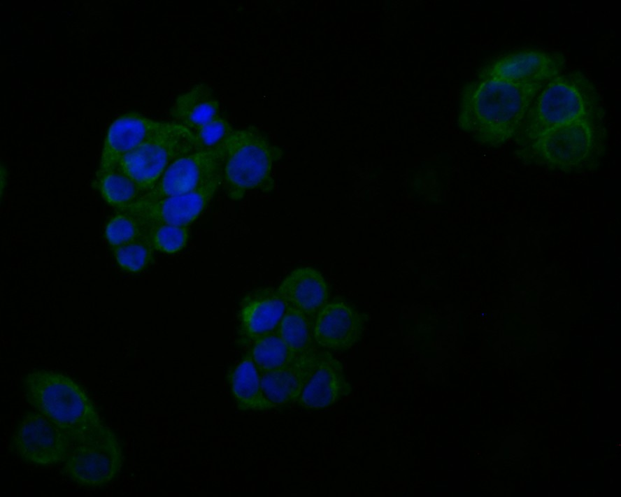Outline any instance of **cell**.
<instances>
[{
  "mask_svg": "<svg viewBox=\"0 0 621 497\" xmlns=\"http://www.w3.org/2000/svg\"><path fill=\"white\" fill-rule=\"evenodd\" d=\"M547 82H515L478 75L462 91L459 126L480 143L498 147L516 135Z\"/></svg>",
  "mask_w": 621,
  "mask_h": 497,
  "instance_id": "1",
  "label": "cell"
},
{
  "mask_svg": "<svg viewBox=\"0 0 621 497\" xmlns=\"http://www.w3.org/2000/svg\"><path fill=\"white\" fill-rule=\"evenodd\" d=\"M22 384L27 402L64 433L72 448L115 435L85 391L71 378L37 370L27 374Z\"/></svg>",
  "mask_w": 621,
  "mask_h": 497,
  "instance_id": "2",
  "label": "cell"
},
{
  "mask_svg": "<svg viewBox=\"0 0 621 497\" xmlns=\"http://www.w3.org/2000/svg\"><path fill=\"white\" fill-rule=\"evenodd\" d=\"M600 103L596 87L583 73L557 75L537 94L515 136L528 144L557 128L601 116Z\"/></svg>",
  "mask_w": 621,
  "mask_h": 497,
  "instance_id": "3",
  "label": "cell"
},
{
  "mask_svg": "<svg viewBox=\"0 0 621 497\" xmlns=\"http://www.w3.org/2000/svg\"><path fill=\"white\" fill-rule=\"evenodd\" d=\"M224 145L221 186L227 198L238 201L250 190L273 191L272 168L280 150L255 127L234 130Z\"/></svg>",
  "mask_w": 621,
  "mask_h": 497,
  "instance_id": "4",
  "label": "cell"
},
{
  "mask_svg": "<svg viewBox=\"0 0 621 497\" xmlns=\"http://www.w3.org/2000/svg\"><path fill=\"white\" fill-rule=\"evenodd\" d=\"M601 117L557 128L529 143L532 157L551 168L565 172L597 166L604 148Z\"/></svg>",
  "mask_w": 621,
  "mask_h": 497,
  "instance_id": "5",
  "label": "cell"
},
{
  "mask_svg": "<svg viewBox=\"0 0 621 497\" xmlns=\"http://www.w3.org/2000/svg\"><path fill=\"white\" fill-rule=\"evenodd\" d=\"M197 150L201 149L197 139L188 129L163 134L124 155L116 168L135 182L144 194L155 187L173 161Z\"/></svg>",
  "mask_w": 621,
  "mask_h": 497,
  "instance_id": "6",
  "label": "cell"
},
{
  "mask_svg": "<svg viewBox=\"0 0 621 497\" xmlns=\"http://www.w3.org/2000/svg\"><path fill=\"white\" fill-rule=\"evenodd\" d=\"M222 171L196 189L155 200H137L117 209L145 224H169L187 226L207 207L221 186Z\"/></svg>",
  "mask_w": 621,
  "mask_h": 497,
  "instance_id": "7",
  "label": "cell"
},
{
  "mask_svg": "<svg viewBox=\"0 0 621 497\" xmlns=\"http://www.w3.org/2000/svg\"><path fill=\"white\" fill-rule=\"evenodd\" d=\"M224 139L212 147L197 150L176 159L155 187L138 200H155L190 192L208 181L222 170Z\"/></svg>",
  "mask_w": 621,
  "mask_h": 497,
  "instance_id": "8",
  "label": "cell"
},
{
  "mask_svg": "<svg viewBox=\"0 0 621 497\" xmlns=\"http://www.w3.org/2000/svg\"><path fill=\"white\" fill-rule=\"evenodd\" d=\"M185 129H187L173 122L153 120L136 112L118 117L106 132L97 178L115 169L122 157L145 142Z\"/></svg>",
  "mask_w": 621,
  "mask_h": 497,
  "instance_id": "9",
  "label": "cell"
},
{
  "mask_svg": "<svg viewBox=\"0 0 621 497\" xmlns=\"http://www.w3.org/2000/svg\"><path fill=\"white\" fill-rule=\"evenodd\" d=\"M15 451L24 461L38 465L64 461L72 445L64 433L41 413L27 414L14 434Z\"/></svg>",
  "mask_w": 621,
  "mask_h": 497,
  "instance_id": "10",
  "label": "cell"
},
{
  "mask_svg": "<svg viewBox=\"0 0 621 497\" xmlns=\"http://www.w3.org/2000/svg\"><path fill=\"white\" fill-rule=\"evenodd\" d=\"M122 461L121 448L113 435L72 448L64 461V470L79 484L102 487L115 477Z\"/></svg>",
  "mask_w": 621,
  "mask_h": 497,
  "instance_id": "11",
  "label": "cell"
},
{
  "mask_svg": "<svg viewBox=\"0 0 621 497\" xmlns=\"http://www.w3.org/2000/svg\"><path fill=\"white\" fill-rule=\"evenodd\" d=\"M564 65L561 53L522 50L500 57L478 75L515 82H547L559 74Z\"/></svg>",
  "mask_w": 621,
  "mask_h": 497,
  "instance_id": "12",
  "label": "cell"
},
{
  "mask_svg": "<svg viewBox=\"0 0 621 497\" xmlns=\"http://www.w3.org/2000/svg\"><path fill=\"white\" fill-rule=\"evenodd\" d=\"M329 354L326 350L317 349L280 368L260 373L261 387L265 398L275 407L297 403L307 383Z\"/></svg>",
  "mask_w": 621,
  "mask_h": 497,
  "instance_id": "13",
  "label": "cell"
},
{
  "mask_svg": "<svg viewBox=\"0 0 621 497\" xmlns=\"http://www.w3.org/2000/svg\"><path fill=\"white\" fill-rule=\"evenodd\" d=\"M362 330L360 314L345 303L337 301L326 304L317 313L313 336L324 349L345 351L358 342Z\"/></svg>",
  "mask_w": 621,
  "mask_h": 497,
  "instance_id": "14",
  "label": "cell"
},
{
  "mask_svg": "<svg viewBox=\"0 0 621 497\" xmlns=\"http://www.w3.org/2000/svg\"><path fill=\"white\" fill-rule=\"evenodd\" d=\"M287 305L272 288L259 289L242 300L239 311V335L244 342L277 329Z\"/></svg>",
  "mask_w": 621,
  "mask_h": 497,
  "instance_id": "15",
  "label": "cell"
},
{
  "mask_svg": "<svg viewBox=\"0 0 621 497\" xmlns=\"http://www.w3.org/2000/svg\"><path fill=\"white\" fill-rule=\"evenodd\" d=\"M287 307L313 317L327 304L328 288L322 274L310 267L294 270L276 290Z\"/></svg>",
  "mask_w": 621,
  "mask_h": 497,
  "instance_id": "16",
  "label": "cell"
},
{
  "mask_svg": "<svg viewBox=\"0 0 621 497\" xmlns=\"http://www.w3.org/2000/svg\"><path fill=\"white\" fill-rule=\"evenodd\" d=\"M341 363L329 353L321 362L297 402L308 409L332 405L351 393Z\"/></svg>",
  "mask_w": 621,
  "mask_h": 497,
  "instance_id": "17",
  "label": "cell"
},
{
  "mask_svg": "<svg viewBox=\"0 0 621 497\" xmlns=\"http://www.w3.org/2000/svg\"><path fill=\"white\" fill-rule=\"evenodd\" d=\"M169 115L171 122L187 128L192 134L222 117L213 89L203 82L179 94Z\"/></svg>",
  "mask_w": 621,
  "mask_h": 497,
  "instance_id": "18",
  "label": "cell"
},
{
  "mask_svg": "<svg viewBox=\"0 0 621 497\" xmlns=\"http://www.w3.org/2000/svg\"><path fill=\"white\" fill-rule=\"evenodd\" d=\"M228 379L239 410L264 411L276 408L263 394L259 373L249 352L230 370Z\"/></svg>",
  "mask_w": 621,
  "mask_h": 497,
  "instance_id": "19",
  "label": "cell"
},
{
  "mask_svg": "<svg viewBox=\"0 0 621 497\" xmlns=\"http://www.w3.org/2000/svg\"><path fill=\"white\" fill-rule=\"evenodd\" d=\"M252 342L249 352L259 373L280 368L303 355L294 352L277 329Z\"/></svg>",
  "mask_w": 621,
  "mask_h": 497,
  "instance_id": "20",
  "label": "cell"
},
{
  "mask_svg": "<svg viewBox=\"0 0 621 497\" xmlns=\"http://www.w3.org/2000/svg\"><path fill=\"white\" fill-rule=\"evenodd\" d=\"M310 318L301 310L287 307L277 328L287 346L297 354H306L318 349Z\"/></svg>",
  "mask_w": 621,
  "mask_h": 497,
  "instance_id": "21",
  "label": "cell"
},
{
  "mask_svg": "<svg viewBox=\"0 0 621 497\" xmlns=\"http://www.w3.org/2000/svg\"><path fill=\"white\" fill-rule=\"evenodd\" d=\"M97 178L103 198L116 210L137 201L143 194L136 182L117 168Z\"/></svg>",
  "mask_w": 621,
  "mask_h": 497,
  "instance_id": "22",
  "label": "cell"
},
{
  "mask_svg": "<svg viewBox=\"0 0 621 497\" xmlns=\"http://www.w3.org/2000/svg\"><path fill=\"white\" fill-rule=\"evenodd\" d=\"M145 236L153 249L173 253L183 248L188 238L187 226L169 224H145Z\"/></svg>",
  "mask_w": 621,
  "mask_h": 497,
  "instance_id": "23",
  "label": "cell"
},
{
  "mask_svg": "<svg viewBox=\"0 0 621 497\" xmlns=\"http://www.w3.org/2000/svg\"><path fill=\"white\" fill-rule=\"evenodd\" d=\"M119 266L130 272L144 269L152 259L153 247L146 236L112 247Z\"/></svg>",
  "mask_w": 621,
  "mask_h": 497,
  "instance_id": "24",
  "label": "cell"
},
{
  "mask_svg": "<svg viewBox=\"0 0 621 497\" xmlns=\"http://www.w3.org/2000/svg\"><path fill=\"white\" fill-rule=\"evenodd\" d=\"M105 236L111 247L145 236V224L127 213L117 212L108 223Z\"/></svg>",
  "mask_w": 621,
  "mask_h": 497,
  "instance_id": "25",
  "label": "cell"
}]
</instances>
